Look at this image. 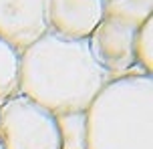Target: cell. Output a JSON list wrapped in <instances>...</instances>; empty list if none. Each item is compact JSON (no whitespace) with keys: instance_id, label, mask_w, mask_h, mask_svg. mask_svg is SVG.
Here are the masks:
<instances>
[{"instance_id":"obj_1","label":"cell","mask_w":153,"mask_h":149,"mask_svg":"<svg viewBox=\"0 0 153 149\" xmlns=\"http://www.w3.org/2000/svg\"><path fill=\"white\" fill-rule=\"evenodd\" d=\"M111 75L95 63L89 40L48 30L20 53L18 93L53 115L87 111Z\"/></svg>"},{"instance_id":"obj_2","label":"cell","mask_w":153,"mask_h":149,"mask_svg":"<svg viewBox=\"0 0 153 149\" xmlns=\"http://www.w3.org/2000/svg\"><path fill=\"white\" fill-rule=\"evenodd\" d=\"M87 149H153V75L111 79L87 109Z\"/></svg>"},{"instance_id":"obj_3","label":"cell","mask_w":153,"mask_h":149,"mask_svg":"<svg viewBox=\"0 0 153 149\" xmlns=\"http://www.w3.org/2000/svg\"><path fill=\"white\" fill-rule=\"evenodd\" d=\"M0 141L6 149H61L54 115L20 93L0 103Z\"/></svg>"},{"instance_id":"obj_4","label":"cell","mask_w":153,"mask_h":149,"mask_svg":"<svg viewBox=\"0 0 153 149\" xmlns=\"http://www.w3.org/2000/svg\"><path fill=\"white\" fill-rule=\"evenodd\" d=\"M135 32L137 26L113 16H103L97 28L89 34L87 40L93 59L107 75H111V79L143 73L133 56Z\"/></svg>"},{"instance_id":"obj_5","label":"cell","mask_w":153,"mask_h":149,"mask_svg":"<svg viewBox=\"0 0 153 149\" xmlns=\"http://www.w3.org/2000/svg\"><path fill=\"white\" fill-rule=\"evenodd\" d=\"M51 30L48 0H0V39L22 53Z\"/></svg>"},{"instance_id":"obj_6","label":"cell","mask_w":153,"mask_h":149,"mask_svg":"<svg viewBox=\"0 0 153 149\" xmlns=\"http://www.w3.org/2000/svg\"><path fill=\"white\" fill-rule=\"evenodd\" d=\"M105 0H48L51 30L67 39H89L103 20Z\"/></svg>"},{"instance_id":"obj_7","label":"cell","mask_w":153,"mask_h":149,"mask_svg":"<svg viewBox=\"0 0 153 149\" xmlns=\"http://www.w3.org/2000/svg\"><path fill=\"white\" fill-rule=\"evenodd\" d=\"M61 149H87V111L54 115Z\"/></svg>"},{"instance_id":"obj_8","label":"cell","mask_w":153,"mask_h":149,"mask_svg":"<svg viewBox=\"0 0 153 149\" xmlns=\"http://www.w3.org/2000/svg\"><path fill=\"white\" fill-rule=\"evenodd\" d=\"M20 79V50L0 39V103L18 93Z\"/></svg>"},{"instance_id":"obj_9","label":"cell","mask_w":153,"mask_h":149,"mask_svg":"<svg viewBox=\"0 0 153 149\" xmlns=\"http://www.w3.org/2000/svg\"><path fill=\"white\" fill-rule=\"evenodd\" d=\"M153 14V0H105L103 16H113L119 20L141 26Z\"/></svg>"},{"instance_id":"obj_10","label":"cell","mask_w":153,"mask_h":149,"mask_svg":"<svg viewBox=\"0 0 153 149\" xmlns=\"http://www.w3.org/2000/svg\"><path fill=\"white\" fill-rule=\"evenodd\" d=\"M135 64L147 75H153V20H145L135 32L133 39Z\"/></svg>"},{"instance_id":"obj_11","label":"cell","mask_w":153,"mask_h":149,"mask_svg":"<svg viewBox=\"0 0 153 149\" xmlns=\"http://www.w3.org/2000/svg\"><path fill=\"white\" fill-rule=\"evenodd\" d=\"M0 149H6V147H4V145H2V141H0Z\"/></svg>"}]
</instances>
